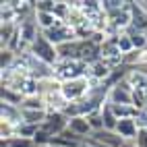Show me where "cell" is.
Returning <instances> with one entry per match:
<instances>
[{"label": "cell", "instance_id": "obj_17", "mask_svg": "<svg viewBox=\"0 0 147 147\" xmlns=\"http://www.w3.org/2000/svg\"><path fill=\"white\" fill-rule=\"evenodd\" d=\"M50 141H52V137L48 135L46 131H42V129L37 131L35 137H33V143H35V145H42V147H48V145H50Z\"/></svg>", "mask_w": 147, "mask_h": 147}, {"label": "cell", "instance_id": "obj_19", "mask_svg": "<svg viewBox=\"0 0 147 147\" xmlns=\"http://www.w3.org/2000/svg\"><path fill=\"white\" fill-rule=\"evenodd\" d=\"M48 147H60V145H48Z\"/></svg>", "mask_w": 147, "mask_h": 147}, {"label": "cell", "instance_id": "obj_7", "mask_svg": "<svg viewBox=\"0 0 147 147\" xmlns=\"http://www.w3.org/2000/svg\"><path fill=\"white\" fill-rule=\"evenodd\" d=\"M91 139H95V141H100L102 145H106V147H122L126 141L122 139V137L116 133V131H97V133H93L91 135Z\"/></svg>", "mask_w": 147, "mask_h": 147}, {"label": "cell", "instance_id": "obj_18", "mask_svg": "<svg viewBox=\"0 0 147 147\" xmlns=\"http://www.w3.org/2000/svg\"><path fill=\"white\" fill-rule=\"evenodd\" d=\"M79 147H93V145H91V143H89V139H85V141H83V143H81V145H79Z\"/></svg>", "mask_w": 147, "mask_h": 147}, {"label": "cell", "instance_id": "obj_9", "mask_svg": "<svg viewBox=\"0 0 147 147\" xmlns=\"http://www.w3.org/2000/svg\"><path fill=\"white\" fill-rule=\"evenodd\" d=\"M0 95H2V104L17 106V108H21V104H23V100H25V95H23L21 91H17V89H8V87H2Z\"/></svg>", "mask_w": 147, "mask_h": 147}, {"label": "cell", "instance_id": "obj_6", "mask_svg": "<svg viewBox=\"0 0 147 147\" xmlns=\"http://www.w3.org/2000/svg\"><path fill=\"white\" fill-rule=\"evenodd\" d=\"M116 133H118L124 141H135V139H137V133H139V122H137V118H124V120H118Z\"/></svg>", "mask_w": 147, "mask_h": 147}, {"label": "cell", "instance_id": "obj_10", "mask_svg": "<svg viewBox=\"0 0 147 147\" xmlns=\"http://www.w3.org/2000/svg\"><path fill=\"white\" fill-rule=\"evenodd\" d=\"M102 120H104V129L106 131H116V126H118V118H116L112 106L108 104V102L102 108Z\"/></svg>", "mask_w": 147, "mask_h": 147}, {"label": "cell", "instance_id": "obj_14", "mask_svg": "<svg viewBox=\"0 0 147 147\" xmlns=\"http://www.w3.org/2000/svg\"><path fill=\"white\" fill-rule=\"evenodd\" d=\"M116 44H118V50L122 52V56L135 50V46H133V42H131V37H129V33H126V31L116 35Z\"/></svg>", "mask_w": 147, "mask_h": 147}, {"label": "cell", "instance_id": "obj_11", "mask_svg": "<svg viewBox=\"0 0 147 147\" xmlns=\"http://www.w3.org/2000/svg\"><path fill=\"white\" fill-rule=\"evenodd\" d=\"M21 110H46V102H44V95H27L23 104H21Z\"/></svg>", "mask_w": 147, "mask_h": 147}, {"label": "cell", "instance_id": "obj_2", "mask_svg": "<svg viewBox=\"0 0 147 147\" xmlns=\"http://www.w3.org/2000/svg\"><path fill=\"white\" fill-rule=\"evenodd\" d=\"M29 52H31L35 58H40L42 62H46L48 66H56L58 62H60V56H58L56 46L52 42H48V37L44 33H40V35L35 37V42L31 44Z\"/></svg>", "mask_w": 147, "mask_h": 147}, {"label": "cell", "instance_id": "obj_15", "mask_svg": "<svg viewBox=\"0 0 147 147\" xmlns=\"http://www.w3.org/2000/svg\"><path fill=\"white\" fill-rule=\"evenodd\" d=\"M33 139H25V137H13V139L2 141V147H33Z\"/></svg>", "mask_w": 147, "mask_h": 147}, {"label": "cell", "instance_id": "obj_4", "mask_svg": "<svg viewBox=\"0 0 147 147\" xmlns=\"http://www.w3.org/2000/svg\"><path fill=\"white\" fill-rule=\"evenodd\" d=\"M40 129L46 131L50 137H58V135H62L68 129V118L62 112H48V118H46V122L40 126Z\"/></svg>", "mask_w": 147, "mask_h": 147}, {"label": "cell", "instance_id": "obj_8", "mask_svg": "<svg viewBox=\"0 0 147 147\" xmlns=\"http://www.w3.org/2000/svg\"><path fill=\"white\" fill-rule=\"evenodd\" d=\"M35 21H37V27H40L42 31H48V29L56 27L58 23H64L60 19H56L54 13H37V11H35Z\"/></svg>", "mask_w": 147, "mask_h": 147}, {"label": "cell", "instance_id": "obj_1", "mask_svg": "<svg viewBox=\"0 0 147 147\" xmlns=\"http://www.w3.org/2000/svg\"><path fill=\"white\" fill-rule=\"evenodd\" d=\"M93 89L91 85V77H77V79H68L62 83V95L66 97L68 104L73 102H81L85 100L87 95H89V91Z\"/></svg>", "mask_w": 147, "mask_h": 147}, {"label": "cell", "instance_id": "obj_16", "mask_svg": "<svg viewBox=\"0 0 147 147\" xmlns=\"http://www.w3.org/2000/svg\"><path fill=\"white\" fill-rule=\"evenodd\" d=\"M87 120H89V126H91V131L97 133V131H104V120H102V110L100 112H93L87 116Z\"/></svg>", "mask_w": 147, "mask_h": 147}, {"label": "cell", "instance_id": "obj_12", "mask_svg": "<svg viewBox=\"0 0 147 147\" xmlns=\"http://www.w3.org/2000/svg\"><path fill=\"white\" fill-rule=\"evenodd\" d=\"M15 33H17V23H2V29H0V44H2V48L11 44Z\"/></svg>", "mask_w": 147, "mask_h": 147}, {"label": "cell", "instance_id": "obj_13", "mask_svg": "<svg viewBox=\"0 0 147 147\" xmlns=\"http://www.w3.org/2000/svg\"><path fill=\"white\" fill-rule=\"evenodd\" d=\"M17 58H19V54H17V52L8 50V48H2V50H0V66H2V71L11 68V66L17 62Z\"/></svg>", "mask_w": 147, "mask_h": 147}, {"label": "cell", "instance_id": "obj_5", "mask_svg": "<svg viewBox=\"0 0 147 147\" xmlns=\"http://www.w3.org/2000/svg\"><path fill=\"white\" fill-rule=\"evenodd\" d=\"M68 131L75 133L79 139H89L93 135L91 126H89V120H87V116H77V118H68Z\"/></svg>", "mask_w": 147, "mask_h": 147}, {"label": "cell", "instance_id": "obj_3", "mask_svg": "<svg viewBox=\"0 0 147 147\" xmlns=\"http://www.w3.org/2000/svg\"><path fill=\"white\" fill-rule=\"evenodd\" d=\"M108 104L112 106H133V87L129 81L122 79L120 83H116L114 87L108 89Z\"/></svg>", "mask_w": 147, "mask_h": 147}]
</instances>
